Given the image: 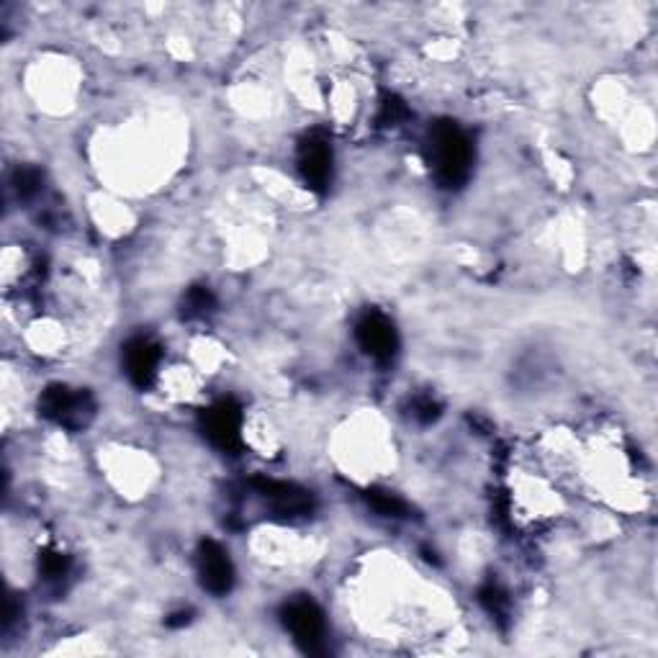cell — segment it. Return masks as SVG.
Wrapping results in <instances>:
<instances>
[{
	"label": "cell",
	"mask_w": 658,
	"mask_h": 658,
	"mask_svg": "<svg viewBox=\"0 0 658 658\" xmlns=\"http://www.w3.org/2000/svg\"><path fill=\"white\" fill-rule=\"evenodd\" d=\"M368 502H371V507L376 509L378 515L401 517L407 512V504L401 502L399 497H394V494H389V491H371Z\"/></svg>",
	"instance_id": "cell-8"
},
{
	"label": "cell",
	"mask_w": 658,
	"mask_h": 658,
	"mask_svg": "<svg viewBox=\"0 0 658 658\" xmlns=\"http://www.w3.org/2000/svg\"><path fill=\"white\" fill-rule=\"evenodd\" d=\"M206 435L219 448H234L240 443V414L232 404H219L206 414Z\"/></svg>",
	"instance_id": "cell-5"
},
{
	"label": "cell",
	"mask_w": 658,
	"mask_h": 658,
	"mask_svg": "<svg viewBox=\"0 0 658 658\" xmlns=\"http://www.w3.org/2000/svg\"><path fill=\"white\" fill-rule=\"evenodd\" d=\"M211 306H214V296L206 288H193L186 299V314L188 317H204L211 312Z\"/></svg>",
	"instance_id": "cell-9"
},
{
	"label": "cell",
	"mask_w": 658,
	"mask_h": 658,
	"mask_svg": "<svg viewBox=\"0 0 658 658\" xmlns=\"http://www.w3.org/2000/svg\"><path fill=\"white\" fill-rule=\"evenodd\" d=\"M430 157L437 178L443 180L445 186L461 183L468 173V162H471V147H468L466 134L453 124L435 126L430 139Z\"/></svg>",
	"instance_id": "cell-1"
},
{
	"label": "cell",
	"mask_w": 658,
	"mask_h": 658,
	"mask_svg": "<svg viewBox=\"0 0 658 658\" xmlns=\"http://www.w3.org/2000/svg\"><path fill=\"white\" fill-rule=\"evenodd\" d=\"M198 576L211 594H227L234 584V569L227 551L214 540H206L198 548Z\"/></svg>",
	"instance_id": "cell-3"
},
{
	"label": "cell",
	"mask_w": 658,
	"mask_h": 658,
	"mask_svg": "<svg viewBox=\"0 0 658 658\" xmlns=\"http://www.w3.org/2000/svg\"><path fill=\"white\" fill-rule=\"evenodd\" d=\"M283 623L291 630L294 641L301 643L306 651L319 653L324 648V638H327V623L324 615L312 599H296L283 612Z\"/></svg>",
	"instance_id": "cell-2"
},
{
	"label": "cell",
	"mask_w": 658,
	"mask_h": 658,
	"mask_svg": "<svg viewBox=\"0 0 658 658\" xmlns=\"http://www.w3.org/2000/svg\"><path fill=\"white\" fill-rule=\"evenodd\" d=\"M157 363H160V355H157V347L152 342L137 340L126 347V371L139 386H147L155 378Z\"/></svg>",
	"instance_id": "cell-7"
},
{
	"label": "cell",
	"mask_w": 658,
	"mask_h": 658,
	"mask_svg": "<svg viewBox=\"0 0 658 658\" xmlns=\"http://www.w3.org/2000/svg\"><path fill=\"white\" fill-rule=\"evenodd\" d=\"M355 335H358L360 347L371 358L389 360L396 353V332L383 314H368V317L360 319Z\"/></svg>",
	"instance_id": "cell-4"
},
{
	"label": "cell",
	"mask_w": 658,
	"mask_h": 658,
	"mask_svg": "<svg viewBox=\"0 0 658 658\" xmlns=\"http://www.w3.org/2000/svg\"><path fill=\"white\" fill-rule=\"evenodd\" d=\"M301 173H304L306 183H312L314 188H324L332 173V152H329L324 139L312 137L301 150Z\"/></svg>",
	"instance_id": "cell-6"
}]
</instances>
